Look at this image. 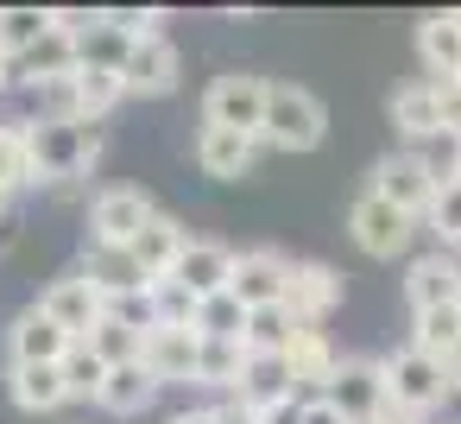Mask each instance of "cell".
<instances>
[{
  "label": "cell",
  "instance_id": "obj_11",
  "mask_svg": "<svg viewBox=\"0 0 461 424\" xmlns=\"http://www.w3.org/2000/svg\"><path fill=\"white\" fill-rule=\"evenodd\" d=\"M285 285H291V260H285V253H272V247L234 253V279H228V291H234L247 310H272V304H285Z\"/></svg>",
  "mask_w": 461,
  "mask_h": 424
},
{
  "label": "cell",
  "instance_id": "obj_12",
  "mask_svg": "<svg viewBox=\"0 0 461 424\" xmlns=\"http://www.w3.org/2000/svg\"><path fill=\"white\" fill-rule=\"evenodd\" d=\"M196 348H203V336L196 329H146V342H140V367L158 380V386H196Z\"/></svg>",
  "mask_w": 461,
  "mask_h": 424
},
{
  "label": "cell",
  "instance_id": "obj_44",
  "mask_svg": "<svg viewBox=\"0 0 461 424\" xmlns=\"http://www.w3.org/2000/svg\"><path fill=\"white\" fill-rule=\"evenodd\" d=\"M436 89H442V134L461 140V89L455 83H436Z\"/></svg>",
  "mask_w": 461,
  "mask_h": 424
},
{
  "label": "cell",
  "instance_id": "obj_4",
  "mask_svg": "<svg viewBox=\"0 0 461 424\" xmlns=\"http://www.w3.org/2000/svg\"><path fill=\"white\" fill-rule=\"evenodd\" d=\"M266 77H247V70H221L203 96V127H228V134H247L259 140L266 127Z\"/></svg>",
  "mask_w": 461,
  "mask_h": 424
},
{
  "label": "cell",
  "instance_id": "obj_20",
  "mask_svg": "<svg viewBox=\"0 0 461 424\" xmlns=\"http://www.w3.org/2000/svg\"><path fill=\"white\" fill-rule=\"evenodd\" d=\"M253 159H259V140H247V134H228V127H203V134H196V165H203V178H247Z\"/></svg>",
  "mask_w": 461,
  "mask_h": 424
},
{
  "label": "cell",
  "instance_id": "obj_49",
  "mask_svg": "<svg viewBox=\"0 0 461 424\" xmlns=\"http://www.w3.org/2000/svg\"><path fill=\"white\" fill-rule=\"evenodd\" d=\"M14 89V58H0V96Z\"/></svg>",
  "mask_w": 461,
  "mask_h": 424
},
{
  "label": "cell",
  "instance_id": "obj_17",
  "mask_svg": "<svg viewBox=\"0 0 461 424\" xmlns=\"http://www.w3.org/2000/svg\"><path fill=\"white\" fill-rule=\"evenodd\" d=\"M392 127L411 140V146H423V140H436L442 134V89L423 77V83H404V89H392Z\"/></svg>",
  "mask_w": 461,
  "mask_h": 424
},
{
  "label": "cell",
  "instance_id": "obj_1",
  "mask_svg": "<svg viewBox=\"0 0 461 424\" xmlns=\"http://www.w3.org/2000/svg\"><path fill=\"white\" fill-rule=\"evenodd\" d=\"M26 159H32V178L77 184L102 159V127L95 121H26Z\"/></svg>",
  "mask_w": 461,
  "mask_h": 424
},
{
  "label": "cell",
  "instance_id": "obj_39",
  "mask_svg": "<svg viewBox=\"0 0 461 424\" xmlns=\"http://www.w3.org/2000/svg\"><path fill=\"white\" fill-rule=\"evenodd\" d=\"M83 342H89L108 367H127V361H140V342H146V336H140V329H127V323H108V317H102Z\"/></svg>",
  "mask_w": 461,
  "mask_h": 424
},
{
  "label": "cell",
  "instance_id": "obj_43",
  "mask_svg": "<svg viewBox=\"0 0 461 424\" xmlns=\"http://www.w3.org/2000/svg\"><path fill=\"white\" fill-rule=\"evenodd\" d=\"M209 418H215V424H259V411H253L247 399H215Z\"/></svg>",
  "mask_w": 461,
  "mask_h": 424
},
{
  "label": "cell",
  "instance_id": "obj_13",
  "mask_svg": "<svg viewBox=\"0 0 461 424\" xmlns=\"http://www.w3.org/2000/svg\"><path fill=\"white\" fill-rule=\"evenodd\" d=\"M404 298H411V310H448V304H461V260L455 253H423V260H411L404 266Z\"/></svg>",
  "mask_w": 461,
  "mask_h": 424
},
{
  "label": "cell",
  "instance_id": "obj_53",
  "mask_svg": "<svg viewBox=\"0 0 461 424\" xmlns=\"http://www.w3.org/2000/svg\"><path fill=\"white\" fill-rule=\"evenodd\" d=\"M455 184H461V165H455Z\"/></svg>",
  "mask_w": 461,
  "mask_h": 424
},
{
  "label": "cell",
  "instance_id": "obj_3",
  "mask_svg": "<svg viewBox=\"0 0 461 424\" xmlns=\"http://www.w3.org/2000/svg\"><path fill=\"white\" fill-rule=\"evenodd\" d=\"M379 367H385V392H392V411H398V418H417V424H423V418L455 392L448 367H442V361H429V355H423V348H411V342H404V348H392Z\"/></svg>",
  "mask_w": 461,
  "mask_h": 424
},
{
  "label": "cell",
  "instance_id": "obj_27",
  "mask_svg": "<svg viewBox=\"0 0 461 424\" xmlns=\"http://www.w3.org/2000/svg\"><path fill=\"white\" fill-rule=\"evenodd\" d=\"M83 272L102 285V298H114V291H140V285H152L140 266H133V253L127 247H95L89 241V253H83Z\"/></svg>",
  "mask_w": 461,
  "mask_h": 424
},
{
  "label": "cell",
  "instance_id": "obj_25",
  "mask_svg": "<svg viewBox=\"0 0 461 424\" xmlns=\"http://www.w3.org/2000/svg\"><path fill=\"white\" fill-rule=\"evenodd\" d=\"M158 392H165V386H158L140 361H127V367H108V386H102V399H95V405H102V411H114V418H133V411H146Z\"/></svg>",
  "mask_w": 461,
  "mask_h": 424
},
{
  "label": "cell",
  "instance_id": "obj_22",
  "mask_svg": "<svg viewBox=\"0 0 461 424\" xmlns=\"http://www.w3.org/2000/svg\"><path fill=\"white\" fill-rule=\"evenodd\" d=\"M417 58H423L429 83H461V32L448 14H429L417 26Z\"/></svg>",
  "mask_w": 461,
  "mask_h": 424
},
{
  "label": "cell",
  "instance_id": "obj_46",
  "mask_svg": "<svg viewBox=\"0 0 461 424\" xmlns=\"http://www.w3.org/2000/svg\"><path fill=\"white\" fill-rule=\"evenodd\" d=\"M303 424H348V418H341V411L316 392V399H303Z\"/></svg>",
  "mask_w": 461,
  "mask_h": 424
},
{
  "label": "cell",
  "instance_id": "obj_45",
  "mask_svg": "<svg viewBox=\"0 0 461 424\" xmlns=\"http://www.w3.org/2000/svg\"><path fill=\"white\" fill-rule=\"evenodd\" d=\"M259 424H303V399H278V405H266Z\"/></svg>",
  "mask_w": 461,
  "mask_h": 424
},
{
  "label": "cell",
  "instance_id": "obj_19",
  "mask_svg": "<svg viewBox=\"0 0 461 424\" xmlns=\"http://www.w3.org/2000/svg\"><path fill=\"white\" fill-rule=\"evenodd\" d=\"M171 279L203 304V298L228 291V279H234V253H228L221 241H190V253L177 260V272H171Z\"/></svg>",
  "mask_w": 461,
  "mask_h": 424
},
{
  "label": "cell",
  "instance_id": "obj_10",
  "mask_svg": "<svg viewBox=\"0 0 461 424\" xmlns=\"http://www.w3.org/2000/svg\"><path fill=\"white\" fill-rule=\"evenodd\" d=\"M335 304H341V272L322 266V260H297L291 266V285H285V317L297 329H316Z\"/></svg>",
  "mask_w": 461,
  "mask_h": 424
},
{
  "label": "cell",
  "instance_id": "obj_18",
  "mask_svg": "<svg viewBox=\"0 0 461 424\" xmlns=\"http://www.w3.org/2000/svg\"><path fill=\"white\" fill-rule=\"evenodd\" d=\"M285 367H291V386L329 392V386H335L341 355L329 348V336H322V329H291V342H285Z\"/></svg>",
  "mask_w": 461,
  "mask_h": 424
},
{
  "label": "cell",
  "instance_id": "obj_52",
  "mask_svg": "<svg viewBox=\"0 0 461 424\" xmlns=\"http://www.w3.org/2000/svg\"><path fill=\"white\" fill-rule=\"evenodd\" d=\"M448 20H455V32H461V7H455V14H448Z\"/></svg>",
  "mask_w": 461,
  "mask_h": 424
},
{
  "label": "cell",
  "instance_id": "obj_42",
  "mask_svg": "<svg viewBox=\"0 0 461 424\" xmlns=\"http://www.w3.org/2000/svg\"><path fill=\"white\" fill-rule=\"evenodd\" d=\"M108 323H127V329H152V285H140V291H114L108 298Z\"/></svg>",
  "mask_w": 461,
  "mask_h": 424
},
{
  "label": "cell",
  "instance_id": "obj_51",
  "mask_svg": "<svg viewBox=\"0 0 461 424\" xmlns=\"http://www.w3.org/2000/svg\"><path fill=\"white\" fill-rule=\"evenodd\" d=\"M448 380H455V392H461V361H455V367H448Z\"/></svg>",
  "mask_w": 461,
  "mask_h": 424
},
{
  "label": "cell",
  "instance_id": "obj_31",
  "mask_svg": "<svg viewBox=\"0 0 461 424\" xmlns=\"http://www.w3.org/2000/svg\"><path fill=\"white\" fill-rule=\"evenodd\" d=\"M196 336H209V342H240V336H247V304H240L234 291L203 298V304H196Z\"/></svg>",
  "mask_w": 461,
  "mask_h": 424
},
{
  "label": "cell",
  "instance_id": "obj_48",
  "mask_svg": "<svg viewBox=\"0 0 461 424\" xmlns=\"http://www.w3.org/2000/svg\"><path fill=\"white\" fill-rule=\"evenodd\" d=\"M14 235H20V228H14V216H0V253L14 247Z\"/></svg>",
  "mask_w": 461,
  "mask_h": 424
},
{
  "label": "cell",
  "instance_id": "obj_41",
  "mask_svg": "<svg viewBox=\"0 0 461 424\" xmlns=\"http://www.w3.org/2000/svg\"><path fill=\"white\" fill-rule=\"evenodd\" d=\"M417 159H423V171L436 178V184H455V165H461V140L455 134H436V140H423V146H411Z\"/></svg>",
  "mask_w": 461,
  "mask_h": 424
},
{
  "label": "cell",
  "instance_id": "obj_40",
  "mask_svg": "<svg viewBox=\"0 0 461 424\" xmlns=\"http://www.w3.org/2000/svg\"><path fill=\"white\" fill-rule=\"evenodd\" d=\"M108 26H114L127 45H140V39H165V32H158V26H165L158 7H108Z\"/></svg>",
  "mask_w": 461,
  "mask_h": 424
},
{
  "label": "cell",
  "instance_id": "obj_35",
  "mask_svg": "<svg viewBox=\"0 0 461 424\" xmlns=\"http://www.w3.org/2000/svg\"><path fill=\"white\" fill-rule=\"evenodd\" d=\"M26 96H32V121H83V89H77V77L39 83V89H26Z\"/></svg>",
  "mask_w": 461,
  "mask_h": 424
},
{
  "label": "cell",
  "instance_id": "obj_33",
  "mask_svg": "<svg viewBox=\"0 0 461 424\" xmlns=\"http://www.w3.org/2000/svg\"><path fill=\"white\" fill-rule=\"evenodd\" d=\"M291 317H285V304H272V310H247V336H240V348L247 355H285V342H291Z\"/></svg>",
  "mask_w": 461,
  "mask_h": 424
},
{
  "label": "cell",
  "instance_id": "obj_32",
  "mask_svg": "<svg viewBox=\"0 0 461 424\" xmlns=\"http://www.w3.org/2000/svg\"><path fill=\"white\" fill-rule=\"evenodd\" d=\"M58 373H64V392L70 399H102V386H108V361L89 342H70V355L58 361Z\"/></svg>",
  "mask_w": 461,
  "mask_h": 424
},
{
  "label": "cell",
  "instance_id": "obj_16",
  "mask_svg": "<svg viewBox=\"0 0 461 424\" xmlns=\"http://www.w3.org/2000/svg\"><path fill=\"white\" fill-rule=\"evenodd\" d=\"M7 348H14V367H58V361L70 355V336H64V329L32 304V310H20V317H14Z\"/></svg>",
  "mask_w": 461,
  "mask_h": 424
},
{
  "label": "cell",
  "instance_id": "obj_29",
  "mask_svg": "<svg viewBox=\"0 0 461 424\" xmlns=\"http://www.w3.org/2000/svg\"><path fill=\"white\" fill-rule=\"evenodd\" d=\"M7 392H14L20 411H58V405L70 399L58 367H14V373H7Z\"/></svg>",
  "mask_w": 461,
  "mask_h": 424
},
{
  "label": "cell",
  "instance_id": "obj_9",
  "mask_svg": "<svg viewBox=\"0 0 461 424\" xmlns=\"http://www.w3.org/2000/svg\"><path fill=\"white\" fill-rule=\"evenodd\" d=\"M366 190H373V197H385L392 209H404L411 222H423V209L436 203V190H442V184L423 171V159H417V152H392V159H379V165H373V184H366Z\"/></svg>",
  "mask_w": 461,
  "mask_h": 424
},
{
  "label": "cell",
  "instance_id": "obj_47",
  "mask_svg": "<svg viewBox=\"0 0 461 424\" xmlns=\"http://www.w3.org/2000/svg\"><path fill=\"white\" fill-rule=\"evenodd\" d=\"M171 424H215V418H209V405H203V411H177Z\"/></svg>",
  "mask_w": 461,
  "mask_h": 424
},
{
  "label": "cell",
  "instance_id": "obj_24",
  "mask_svg": "<svg viewBox=\"0 0 461 424\" xmlns=\"http://www.w3.org/2000/svg\"><path fill=\"white\" fill-rule=\"evenodd\" d=\"M234 399H247L253 411H266V405H278V399H297L285 355H247V373H240V392H234Z\"/></svg>",
  "mask_w": 461,
  "mask_h": 424
},
{
  "label": "cell",
  "instance_id": "obj_34",
  "mask_svg": "<svg viewBox=\"0 0 461 424\" xmlns=\"http://www.w3.org/2000/svg\"><path fill=\"white\" fill-rule=\"evenodd\" d=\"M77 89H83V121H102L127 102V83L121 70H77Z\"/></svg>",
  "mask_w": 461,
  "mask_h": 424
},
{
  "label": "cell",
  "instance_id": "obj_8",
  "mask_svg": "<svg viewBox=\"0 0 461 424\" xmlns=\"http://www.w3.org/2000/svg\"><path fill=\"white\" fill-rule=\"evenodd\" d=\"M39 310H45L70 342H83V336L108 317V298H102V285H95L89 272H64V279H51V285H45Z\"/></svg>",
  "mask_w": 461,
  "mask_h": 424
},
{
  "label": "cell",
  "instance_id": "obj_37",
  "mask_svg": "<svg viewBox=\"0 0 461 424\" xmlns=\"http://www.w3.org/2000/svg\"><path fill=\"white\" fill-rule=\"evenodd\" d=\"M152 323L158 329H196V298L177 279H152Z\"/></svg>",
  "mask_w": 461,
  "mask_h": 424
},
{
  "label": "cell",
  "instance_id": "obj_23",
  "mask_svg": "<svg viewBox=\"0 0 461 424\" xmlns=\"http://www.w3.org/2000/svg\"><path fill=\"white\" fill-rule=\"evenodd\" d=\"M411 348H423L429 361L455 367L461 361V304H448V310H411Z\"/></svg>",
  "mask_w": 461,
  "mask_h": 424
},
{
  "label": "cell",
  "instance_id": "obj_28",
  "mask_svg": "<svg viewBox=\"0 0 461 424\" xmlns=\"http://www.w3.org/2000/svg\"><path fill=\"white\" fill-rule=\"evenodd\" d=\"M39 184L32 178V159H26V121H0V216H7L14 190Z\"/></svg>",
  "mask_w": 461,
  "mask_h": 424
},
{
  "label": "cell",
  "instance_id": "obj_50",
  "mask_svg": "<svg viewBox=\"0 0 461 424\" xmlns=\"http://www.w3.org/2000/svg\"><path fill=\"white\" fill-rule=\"evenodd\" d=\"M379 424H417V418H398V411H385V418H379Z\"/></svg>",
  "mask_w": 461,
  "mask_h": 424
},
{
  "label": "cell",
  "instance_id": "obj_36",
  "mask_svg": "<svg viewBox=\"0 0 461 424\" xmlns=\"http://www.w3.org/2000/svg\"><path fill=\"white\" fill-rule=\"evenodd\" d=\"M127 51H133V45H127V39L108 26V14H102V26L77 45V70H121V64H127Z\"/></svg>",
  "mask_w": 461,
  "mask_h": 424
},
{
  "label": "cell",
  "instance_id": "obj_54",
  "mask_svg": "<svg viewBox=\"0 0 461 424\" xmlns=\"http://www.w3.org/2000/svg\"><path fill=\"white\" fill-rule=\"evenodd\" d=\"M455 89H461V83H455Z\"/></svg>",
  "mask_w": 461,
  "mask_h": 424
},
{
  "label": "cell",
  "instance_id": "obj_2",
  "mask_svg": "<svg viewBox=\"0 0 461 424\" xmlns=\"http://www.w3.org/2000/svg\"><path fill=\"white\" fill-rule=\"evenodd\" d=\"M329 134V108L303 89V83H272L266 89V127H259V146H278V152H316Z\"/></svg>",
  "mask_w": 461,
  "mask_h": 424
},
{
  "label": "cell",
  "instance_id": "obj_6",
  "mask_svg": "<svg viewBox=\"0 0 461 424\" xmlns=\"http://www.w3.org/2000/svg\"><path fill=\"white\" fill-rule=\"evenodd\" d=\"M348 424H379L385 411H392V392H385V367L379 361H366V355H348L341 367H335V386L322 392Z\"/></svg>",
  "mask_w": 461,
  "mask_h": 424
},
{
  "label": "cell",
  "instance_id": "obj_30",
  "mask_svg": "<svg viewBox=\"0 0 461 424\" xmlns=\"http://www.w3.org/2000/svg\"><path fill=\"white\" fill-rule=\"evenodd\" d=\"M51 32V7H0V58H26Z\"/></svg>",
  "mask_w": 461,
  "mask_h": 424
},
{
  "label": "cell",
  "instance_id": "obj_21",
  "mask_svg": "<svg viewBox=\"0 0 461 424\" xmlns=\"http://www.w3.org/2000/svg\"><path fill=\"white\" fill-rule=\"evenodd\" d=\"M58 77H77V39H64V32L51 26L26 58H14V83L39 89V83H58Z\"/></svg>",
  "mask_w": 461,
  "mask_h": 424
},
{
  "label": "cell",
  "instance_id": "obj_15",
  "mask_svg": "<svg viewBox=\"0 0 461 424\" xmlns=\"http://www.w3.org/2000/svg\"><path fill=\"white\" fill-rule=\"evenodd\" d=\"M127 253H133V266H140L146 279H171V272H177V260L190 253V228H184L177 216H165V209H158V216L140 228V241H133Z\"/></svg>",
  "mask_w": 461,
  "mask_h": 424
},
{
  "label": "cell",
  "instance_id": "obj_7",
  "mask_svg": "<svg viewBox=\"0 0 461 424\" xmlns=\"http://www.w3.org/2000/svg\"><path fill=\"white\" fill-rule=\"evenodd\" d=\"M348 235H354V247L366 253V260H392V253H404L411 247V235H417V222L404 216V209H392L385 197H354V209H348Z\"/></svg>",
  "mask_w": 461,
  "mask_h": 424
},
{
  "label": "cell",
  "instance_id": "obj_14",
  "mask_svg": "<svg viewBox=\"0 0 461 424\" xmlns=\"http://www.w3.org/2000/svg\"><path fill=\"white\" fill-rule=\"evenodd\" d=\"M177 77H184V64H177V45H171V39H140V45L127 51V64H121L127 96H171Z\"/></svg>",
  "mask_w": 461,
  "mask_h": 424
},
{
  "label": "cell",
  "instance_id": "obj_5",
  "mask_svg": "<svg viewBox=\"0 0 461 424\" xmlns=\"http://www.w3.org/2000/svg\"><path fill=\"white\" fill-rule=\"evenodd\" d=\"M152 216H158L152 190H140V184H114V190H102V197L89 203V241H95V247H133L140 228H146Z\"/></svg>",
  "mask_w": 461,
  "mask_h": 424
},
{
  "label": "cell",
  "instance_id": "obj_26",
  "mask_svg": "<svg viewBox=\"0 0 461 424\" xmlns=\"http://www.w3.org/2000/svg\"><path fill=\"white\" fill-rule=\"evenodd\" d=\"M240 373H247V348L203 336V348H196V386H215L221 399H234L240 392Z\"/></svg>",
  "mask_w": 461,
  "mask_h": 424
},
{
  "label": "cell",
  "instance_id": "obj_38",
  "mask_svg": "<svg viewBox=\"0 0 461 424\" xmlns=\"http://www.w3.org/2000/svg\"><path fill=\"white\" fill-rule=\"evenodd\" d=\"M423 228L442 241V253H461V184H442L436 203L423 209Z\"/></svg>",
  "mask_w": 461,
  "mask_h": 424
}]
</instances>
